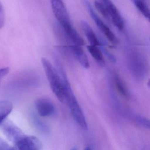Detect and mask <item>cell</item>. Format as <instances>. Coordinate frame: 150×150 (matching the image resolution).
I'll list each match as a JSON object with an SVG mask.
<instances>
[{
  "label": "cell",
  "instance_id": "obj_1",
  "mask_svg": "<svg viewBox=\"0 0 150 150\" xmlns=\"http://www.w3.org/2000/svg\"><path fill=\"white\" fill-rule=\"evenodd\" d=\"M42 63L52 90L59 101L64 103L65 101V87L60 74L48 59L42 58Z\"/></svg>",
  "mask_w": 150,
  "mask_h": 150
},
{
  "label": "cell",
  "instance_id": "obj_2",
  "mask_svg": "<svg viewBox=\"0 0 150 150\" xmlns=\"http://www.w3.org/2000/svg\"><path fill=\"white\" fill-rule=\"evenodd\" d=\"M71 89L66 91L65 102L75 122L83 129L87 130L88 125L86 117Z\"/></svg>",
  "mask_w": 150,
  "mask_h": 150
},
{
  "label": "cell",
  "instance_id": "obj_3",
  "mask_svg": "<svg viewBox=\"0 0 150 150\" xmlns=\"http://www.w3.org/2000/svg\"><path fill=\"white\" fill-rule=\"evenodd\" d=\"M1 125L4 134L15 146L26 136L17 125L9 120H5Z\"/></svg>",
  "mask_w": 150,
  "mask_h": 150
},
{
  "label": "cell",
  "instance_id": "obj_4",
  "mask_svg": "<svg viewBox=\"0 0 150 150\" xmlns=\"http://www.w3.org/2000/svg\"><path fill=\"white\" fill-rule=\"evenodd\" d=\"M86 1V4L87 6L88 12L90 13V16L95 21L96 25H97L99 29L102 31L103 33L105 35L107 39L109 40L111 43L114 45L117 44L118 43V40L116 37L115 35L110 30V29L103 23L101 19L94 12L93 8L91 6L90 3Z\"/></svg>",
  "mask_w": 150,
  "mask_h": 150
},
{
  "label": "cell",
  "instance_id": "obj_5",
  "mask_svg": "<svg viewBox=\"0 0 150 150\" xmlns=\"http://www.w3.org/2000/svg\"><path fill=\"white\" fill-rule=\"evenodd\" d=\"M51 3L53 13L61 26L71 23L68 13L62 0H51Z\"/></svg>",
  "mask_w": 150,
  "mask_h": 150
},
{
  "label": "cell",
  "instance_id": "obj_6",
  "mask_svg": "<svg viewBox=\"0 0 150 150\" xmlns=\"http://www.w3.org/2000/svg\"><path fill=\"white\" fill-rule=\"evenodd\" d=\"M101 1L107 8L112 23L118 30H122L124 23L116 7L110 0H101Z\"/></svg>",
  "mask_w": 150,
  "mask_h": 150
},
{
  "label": "cell",
  "instance_id": "obj_7",
  "mask_svg": "<svg viewBox=\"0 0 150 150\" xmlns=\"http://www.w3.org/2000/svg\"><path fill=\"white\" fill-rule=\"evenodd\" d=\"M16 149L23 150H38L42 147L41 141L37 137L26 135L15 146Z\"/></svg>",
  "mask_w": 150,
  "mask_h": 150
},
{
  "label": "cell",
  "instance_id": "obj_8",
  "mask_svg": "<svg viewBox=\"0 0 150 150\" xmlns=\"http://www.w3.org/2000/svg\"><path fill=\"white\" fill-rule=\"evenodd\" d=\"M36 108L38 115L41 117H46L52 115L55 109L52 103L46 98H39L35 102Z\"/></svg>",
  "mask_w": 150,
  "mask_h": 150
},
{
  "label": "cell",
  "instance_id": "obj_9",
  "mask_svg": "<svg viewBox=\"0 0 150 150\" xmlns=\"http://www.w3.org/2000/svg\"><path fill=\"white\" fill-rule=\"evenodd\" d=\"M62 28L66 35L73 44L81 46L85 45V42L77 30L73 27L71 23L63 26Z\"/></svg>",
  "mask_w": 150,
  "mask_h": 150
},
{
  "label": "cell",
  "instance_id": "obj_10",
  "mask_svg": "<svg viewBox=\"0 0 150 150\" xmlns=\"http://www.w3.org/2000/svg\"><path fill=\"white\" fill-rule=\"evenodd\" d=\"M71 49L80 64L86 69L89 68L88 59L81 46L73 44L71 46Z\"/></svg>",
  "mask_w": 150,
  "mask_h": 150
},
{
  "label": "cell",
  "instance_id": "obj_11",
  "mask_svg": "<svg viewBox=\"0 0 150 150\" xmlns=\"http://www.w3.org/2000/svg\"><path fill=\"white\" fill-rule=\"evenodd\" d=\"M81 24L85 35L86 37L90 44L95 46H100V42L89 24L84 21L81 22Z\"/></svg>",
  "mask_w": 150,
  "mask_h": 150
},
{
  "label": "cell",
  "instance_id": "obj_12",
  "mask_svg": "<svg viewBox=\"0 0 150 150\" xmlns=\"http://www.w3.org/2000/svg\"><path fill=\"white\" fill-rule=\"evenodd\" d=\"M13 103L8 100L0 101V125L12 112Z\"/></svg>",
  "mask_w": 150,
  "mask_h": 150
},
{
  "label": "cell",
  "instance_id": "obj_13",
  "mask_svg": "<svg viewBox=\"0 0 150 150\" xmlns=\"http://www.w3.org/2000/svg\"><path fill=\"white\" fill-rule=\"evenodd\" d=\"M115 81L117 89L119 93L123 97L128 98L129 96V91L124 82L118 75L115 76Z\"/></svg>",
  "mask_w": 150,
  "mask_h": 150
},
{
  "label": "cell",
  "instance_id": "obj_14",
  "mask_svg": "<svg viewBox=\"0 0 150 150\" xmlns=\"http://www.w3.org/2000/svg\"><path fill=\"white\" fill-rule=\"evenodd\" d=\"M87 49L91 56L99 63H103L104 61L103 55L101 50L98 46L89 45L87 46Z\"/></svg>",
  "mask_w": 150,
  "mask_h": 150
},
{
  "label": "cell",
  "instance_id": "obj_15",
  "mask_svg": "<svg viewBox=\"0 0 150 150\" xmlns=\"http://www.w3.org/2000/svg\"><path fill=\"white\" fill-rule=\"evenodd\" d=\"M140 13L147 19L150 18V10L142 0H132Z\"/></svg>",
  "mask_w": 150,
  "mask_h": 150
},
{
  "label": "cell",
  "instance_id": "obj_16",
  "mask_svg": "<svg viewBox=\"0 0 150 150\" xmlns=\"http://www.w3.org/2000/svg\"><path fill=\"white\" fill-rule=\"evenodd\" d=\"M94 5L96 9L102 15V16L106 20L110 21L109 15L105 6L103 3H100L98 1H95Z\"/></svg>",
  "mask_w": 150,
  "mask_h": 150
},
{
  "label": "cell",
  "instance_id": "obj_17",
  "mask_svg": "<svg viewBox=\"0 0 150 150\" xmlns=\"http://www.w3.org/2000/svg\"><path fill=\"white\" fill-rule=\"evenodd\" d=\"M134 121L139 125L145 127L146 129H150V121L146 118H144L140 116L136 115L134 117Z\"/></svg>",
  "mask_w": 150,
  "mask_h": 150
},
{
  "label": "cell",
  "instance_id": "obj_18",
  "mask_svg": "<svg viewBox=\"0 0 150 150\" xmlns=\"http://www.w3.org/2000/svg\"><path fill=\"white\" fill-rule=\"evenodd\" d=\"M5 14L3 5L0 1V29L2 28L5 24Z\"/></svg>",
  "mask_w": 150,
  "mask_h": 150
},
{
  "label": "cell",
  "instance_id": "obj_19",
  "mask_svg": "<svg viewBox=\"0 0 150 150\" xmlns=\"http://www.w3.org/2000/svg\"><path fill=\"white\" fill-rule=\"evenodd\" d=\"M16 149L15 147H12L7 143L5 140L0 138V150H14Z\"/></svg>",
  "mask_w": 150,
  "mask_h": 150
},
{
  "label": "cell",
  "instance_id": "obj_20",
  "mask_svg": "<svg viewBox=\"0 0 150 150\" xmlns=\"http://www.w3.org/2000/svg\"><path fill=\"white\" fill-rule=\"evenodd\" d=\"M10 71V68L8 67H3L0 68V83L2 79L6 76Z\"/></svg>",
  "mask_w": 150,
  "mask_h": 150
},
{
  "label": "cell",
  "instance_id": "obj_21",
  "mask_svg": "<svg viewBox=\"0 0 150 150\" xmlns=\"http://www.w3.org/2000/svg\"><path fill=\"white\" fill-rule=\"evenodd\" d=\"M92 146H86V148H85V150H91V149H93L92 148Z\"/></svg>",
  "mask_w": 150,
  "mask_h": 150
}]
</instances>
